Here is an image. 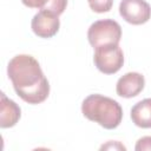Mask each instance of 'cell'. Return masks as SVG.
<instances>
[{"mask_svg": "<svg viewBox=\"0 0 151 151\" xmlns=\"http://www.w3.org/2000/svg\"><path fill=\"white\" fill-rule=\"evenodd\" d=\"M7 74L17 94L28 104L42 103L50 93L47 78L35 58L28 54L13 57L7 65Z\"/></svg>", "mask_w": 151, "mask_h": 151, "instance_id": "1", "label": "cell"}, {"mask_svg": "<svg viewBox=\"0 0 151 151\" xmlns=\"http://www.w3.org/2000/svg\"><path fill=\"white\" fill-rule=\"evenodd\" d=\"M83 114L107 130L119 126L123 118V110L118 101L101 94H90L81 104Z\"/></svg>", "mask_w": 151, "mask_h": 151, "instance_id": "2", "label": "cell"}, {"mask_svg": "<svg viewBox=\"0 0 151 151\" xmlns=\"http://www.w3.org/2000/svg\"><path fill=\"white\" fill-rule=\"evenodd\" d=\"M120 38L122 27L112 19L97 20L90 26L87 31L88 42L94 48L107 44H119Z\"/></svg>", "mask_w": 151, "mask_h": 151, "instance_id": "3", "label": "cell"}, {"mask_svg": "<svg viewBox=\"0 0 151 151\" xmlns=\"http://www.w3.org/2000/svg\"><path fill=\"white\" fill-rule=\"evenodd\" d=\"M94 65L105 74H113L118 72L124 64V54L118 44H107L96 47Z\"/></svg>", "mask_w": 151, "mask_h": 151, "instance_id": "4", "label": "cell"}, {"mask_svg": "<svg viewBox=\"0 0 151 151\" xmlns=\"http://www.w3.org/2000/svg\"><path fill=\"white\" fill-rule=\"evenodd\" d=\"M119 13L126 22L142 25L151 18V7L145 0H122Z\"/></svg>", "mask_w": 151, "mask_h": 151, "instance_id": "5", "label": "cell"}, {"mask_svg": "<svg viewBox=\"0 0 151 151\" xmlns=\"http://www.w3.org/2000/svg\"><path fill=\"white\" fill-rule=\"evenodd\" d=\"M32 31L40 38H51L59 31L60 21L57 14L48 11H39L32 19Z\"/></svg>", "mask_w": 151, "mask_h": 151, "instance_id": "6", "label": "cell"}, {"mask_svg": "<svg viewBox=\"0 0 151 151\" xmlns=\"http://www.w3.org/2000/svg\"><path fill=\"white\" fill-rule=\"evenodd\" d=\"M145 85L144 76L138 72H127L120 77L116 85V91L119 97L132 98L138 96Z\"/></svg>", "mask_w": 151, "mask_h": 151, "instance_id": "7", "label": "cell"}, {"mask_svg": "<svg viewBox=\"0 0 151 151\" xmlns=\"http://www.w3.org/2000/svg\"><path fill=\"white\" fill-rule=\"evenodd\" d=\"M0 126L2 129L14 126L20 119L21 111L15 101L8 99L2 92L0 96Z\"/></svg>", "mask_w": 151, "mask_h": 151, "instance_id": "8", "label": "cell"}, {"mask_svg": "<svg viewBox=\"0 0 151 151\" xmlns=\"http://www.w3.org/2000/svg\"><path fill=\"white\" fill-rule=\"evenodd\" d=\"M131 119L136 126L142 129L151 127V98L143 99L131 109Z\"/></svg>", "mask_w": 151, "mask_h": 151, "instance_id": "9", "label": "cell"}, {"mask_svg": "<svg viewBox=\"0 0 151 151\" xmlns=\"http://www.w3.org/2000/svg\"><path fill=\"white\" fill-rule=\"evenodd\" d=\"M22 4L29 8H39L40 11H48L58 17L65 11L67 0H21Z\"/></svg>", "mask_w": 151, "mask_h": 151, "instance_id": "10", "label": "cell"}, {"mask_svg": "<svg viewBox=\"0 0 151 151\" xmlns=\"http://www.w3.org/2000/svg\"><path fill=\"white\" fill-rule=\"evenodd\" d=\"M90 8L96 13H105L112 8L113 0H87Z\"/></svg>", "mask_w": 151, "mask_h": 151, "instance_id": "11", "label": "cell"}, {"mask_svg": "<svg viewBox=\"0 0 151 151\" xmlns=\"http://www.w3.org/2000/svg\"><path fill=\"white\" fill-rule=\"evenodd\" d=\"M134 149L136 151H151V136H145L138 139Z\"/></svg>", "mask_w": 151, "mask_h": 151, "instance_id": "12", "label": "cell"}, {"mask_svg": "<svg viewBox=\"0 0 151 151\" xmlns=\"http://www.w3.org/2000/svg\"><path fill=\"white\" fill-rule=\"evenodd\" d=\"M107 149H113V150H126V147L120 144L119 142H109L107 144L103 145L100 150H107Z\"/></svg>", "mask_w": 151, "mask_h": 151, "instance_id": "13", "label": "cell"}]
</instances>
